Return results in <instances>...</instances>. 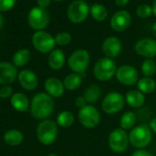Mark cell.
Returning a JSON list of instances; mask_svg holds the SVG:
<instances>
[{"mask_svg": "<svg viewBox=\"0 0 156 156\" xmlns=\"http://www.w3.org/2000/svg\"><path fill=\"white\" fill-rule=\"evenodd\" d=\"M54 110V101L47 93H37L30 102V112L37 119H45L49 118Z\"/></svg>", "mask_w": 156, "mask_h": 156, "instance_id": "cell-1", "label": "cell"}, {"mask_svg": "<svg viewBox=\"0 0 156 156\" xmlns=\"http://www.w3.org/2000/svg\"><path fill=\"white\" fill-rule=\"evenodd\" d=\"M152 140V131L146 124H141L131 129L129 133V140L131 146L142 149L148 146Z\"/></svg>", "mask_w": 156, "mask_h": 156, "instance_id": "cell-2", "label": "cell"}, {"mask_svg": "<svg viewBox=\"0 0 156 156\" xmlns=\"http://www.w3.org/2000/svg\"><path fill=\"white\" fill-rule=\"evenodd\" d=\"M117 64L116 62L108 57H103L100 58L95 64L93 73L95 78L98 81L101 82H106L110 80L116 75L117 72Z\"/></svg>", "mask_w": 156, "mask_h": 156, "instance_id": "cell-3", "label": "cell"}, {"mask_svg": "<svg viewBox=\"0 0 156 156\" xmlns=\"http://www.w3.org/2000/svg\"><path fill=\"white\" fill-rule=\"evenodd\" d=\"M38 140L43 145L52 144L58 136V125L51 119H43L37 127Z\"/></svg>", "mask_w": 156, "mask_h": 156, "instance_id": "cell-4", "label": "cell"}, {"mask_svg": "<svg viewBox=\"0 0 156 156\" xmlns=\"http://www.w3.org/2000/svg\"><path fill=\"white\" fill-rule=\"evenodd\" d=\"M90 62L89 52L85 49H78L74 51L68 58V66L76 73H84Z\"/></svg>", "mask_w": 156, "mask_h": 156, "instance_id": "cell-5", "label": "cell"}, {"mask_svg": "<svg viewBox=\"0 0 156 156\" xmlns=\"http://www.w3.org/2000/svg\"><path fill=\"white\" fill-rule=\"evenodd\" d=\"M90 12L88 4L84 0H74L67 9V16L71 22L79 24L84 22Z\"/></svg>", "mask_w": 156, "mask_h": 156, "instance_id": "cell-6", "label": "cell"}, {"mask_svg": "<svg viewBox=\"0 0 156 156\" xmlns=\"http://www.w3.org/2000/svg\"><path fill=\"white\" fill-rule=\"evenodd\" d=\"M108 146L110 150L117 153L124 152L129 143V135L121 128L113 129L108 135Z\"/></svg>", "mask_w": 156, "mask_h": 156, "instance_id": "cell-7", "label": "cell"}, {"mask_svg": "<svg viewBox=\"0 0 156 156\" xmlns=\"http://www.w3.org/2000/svg\"><path fill=\"white\" fill-rule=\"evenodd\" d=\"M125 98L119 92H109L102 101V109L108 115H113L119 112L125 105Z\"/></svg>", "mask_w": 156, "mask_h": 156, "instance_id": "cell-8", "label": "cell"}, {"mask_svg": "<svg viewBox=\"0 0 156 156\" xmlns=\"http://www.w3.org/2000/svg\"><path fill=\"white\" fill-rule=\"evenodd\" d=\"M100 113L97 108L91 105L79 109L78 112V119L79 122L87 129H94L100 122Z\"/></svg>", "mask_w": 156, "mask_h": 156, "instance_id": "cell-9", "label": "cell"}, {"mask_svg": "<svg viewBox=\"0 0 156 156\" xmlns=\"http://www.w3.org/2000/svg\"><path fill=\"white\" fill-rule=\"evenodd\" d=\"M32 44L38 51L41 53H47L54 50L56 43L54 38L49 32L39 30L32 36Z\"/></svg>", "mask_w": 156, "mask_h": 156, "instance_id": "cell-10", "label": "cell"}, {"mask_svg": "<svg viewBox=\"0 0 156 156\" xmlns=\"http://www.w3.org/2000/svg\"><path fill=\"white\" fill-rule=\"evenodd\" d=\"M49 20L50 17L47 10L40 7L31 9L28 14L29 25L38 31L45 29L49 24Z\"/></svg>", "mask_w": 156, "mask_h": 156, "instance_id": "cell-11", "label": "cell"}, {"mask_svg": "<svg viewBox=\"0 0 156 156\" xmlns=\"http://www.w3.org/2000/svg\"><path fill=\"white\" fill-rule=\"evenodd\" d=\"M115 76L120 84L128 87H131L139 81V73L137 69L129 64L119 66L117 69Z\"/></svg>", "mask_w": 156, "mask_h": 156, "instance_id": "cell-12", "label": "cell"}, {"mask_svg": "<svg viewBox=\"0 0 156 156\" xmlns=\"http://www.w3.org/2000/svg\"><path fill=\"white\" fill-rule=\"evenodd\" d=\"M19 76L18 68L9 62H0V85L10 86Z\"/></svg>", "mask_w": 156, "mask_h": 156, "instance_id": "cell-13", "label": "cell"}, {"mask_svg": "<svg viewBox=\"0 0 156 156\" xmlns=\"http://www.w3.org/2000/svg\"><path fill=\"white\" fill-rule=\"evenodd\" d=\"M135 51L147 59L156 56V41L151 38H143L135 44Z\"/></svg>", "mask_w": 156, "mask_h": 156, "instance_id": "cell-14", "label": "cell"}, {"mask_svg": "<svg viewBox=\"0 0 156 156\" xmlns=\"http://www.w3.org/2000/svg\"><path fill=\"white\" fill-rule=\"evenodd\" d=\"M131 22V17L129 12L125 10H120L116 12L110 20V26L111 28L117 31V32H121L126 30Z\"/></svg>", "mask_w": 156, "mask_h": 156, "instance_id": "cell-15", "label": "cell"}, {"mask_svg": "<svg viewBox=\"0 0 156 156\" xmlns=\"http://www.w3.org/2000/svg\"><path fill=\"white\" fill-rule=\"evenodd\" d=\"M18 80L21 87L27 91H33L38 87V77L36 73L30 69H24L20 71L18 76Z\"/></svg>", "mask_w": 156, "mask_h": 156, "instance_id": "cell-16", "label": "cell"}, {"mask_svg": "<svg viewBox=\"0 0 156 156\" xmlns=\"http://www.w3.org/2000/svg\"><path fill=\"white\" fill-rule=\"evenodd\" d=\"M122 50V43L120 40L115 36L107 38L102 44V51L108 58H115L119 55Z\"/></svg>", "mask_w": 156, "mask_h": 156, "instance_id": "cell-17", "label": "cell"}, {"mask_svg": "<svg viewBox=\"0 0 156 156\" xmlns=\"http://www.w3.org/2000/svg\"><path fill=\"white\" fill-rule=\"evenodd\" d=\"M44 89L51 98H61L65 91L63 82L56 77H49L44 82Z\"/></svg>", "mask_w": 156, "mask_h": 156, "instance_id": "cell-18", "label": "cell"}, {"mask_svg": "<svg viewBox=\"0 0 156 156\" xmlns=\"http://www.w3.org/2000/svg\"><path fill=\"white\" fill-rule=\"evenodd\" d=\"M48 64L51 69L58 71L61 70L65 64V54L61 49H54L50 52L48 57Z\"/></svg>", "mask_w": 156, "mask_h": 156, "instance_id": "cell-19", "label": "cell"}, {"mask_svg": "<svg viewBox=\"0 0 156 156\" xmlns=\"http://www.w3.org/2000/svg\"><path fill=\"white\" fill-rule=\"evenodd\" d=\"M10 103L13 108L19 112H26L30 108V103L28 97L20 92L15 93L10 98Z\"/></svg>", "mask_w": 156, "mask_h": 156, "instance_id": "cell-20", "label": "cell"}, {"mask_svg": "<svg viewBox=\"0 0 156 156\" xmlns=\"http://www.w3.org/2000/svg\"><path fill=\"white\" fill-rule=\"evenodd\" d=\"M125 101L129 107L133 108H138L144 104L145 97L139 90H129L126 93Z\"/></svg>", "mask_w": 156, "mask_h": 156, "instance_id": "cell-21", "label": "cell"}, {"mask_svg": "<svg viewBox=\"0 0 156 156\" xmlns=\"http://www.w3.org/2000/svg\"><path fill=\"white\" fill-rule=\"evenodd\" d=\"M4 141L9 146H18L24 140L23 133L19 129H9L4 134Z\"/></svg>", "mask_w": 156, "mask_h": 156, "instance_id": "cell-22", "label": "cell"}, {"mask_svg": "<svg viewBox=\"0 0 156 156\" xmlns=\"http://www.w3.org/2000/svg\"><path fill=\"white\" fill-rule=\"evenodd\" d=\"M82 81H83V78L81 74L76 73H72L64 78V80L62 82L66 90L74 91L81 86Z\"/></svg>", "mask_w": 156, "mask_h": 156, "instance_id": "cell-23", "label": "cell"}, {"mask_svg": "<svg viewBox=\"0 0 156 156\" xmlns=\"http://www.w3.org/2000/svg\"><path fill=\"white\" fill-rule=\"evenodd\" d=\"M31 54L28 49H20L17 51L12 56V63L16 67L25 66L30 60Z\"/></svg>", "mask_w": 156, "mask_h": 156, "instance_id": "cell-24", "label": "cell"}, {"mask_svg": "<svg viewBox=\"0 0 156 156\" xmlns=\"http://www.w3.org/2000/svg\"><path fill=\"white\" fill-rule=\"evenodd\" d=\"M137 87L142 94H151L156 88V82L151 77H143L137 82Z\"/></svg>", "mask_w": 156, "mask_h": 156, "instance_id": "cell-25", "label": "cell"}, {"mask_svg": "<svg viewBox=\"0 0 156 156\" xmlns=\"http://www.w3.org/2000/svg\"><path fill=\"white\" fill-rule=\"evenodd\" d=\"M101 94H102V91H101L100 87H98V85H91L85 90L84 98H86L87 103L93 104L98 101V99L101 97Z\"/></svg>", "mask_w": 156, "mask_h": 156, "instance_id": "cell-26", "label": "cell"}, {"mask_svg": "<svg viewBox=\"0 0 156 156\" xmlns=\"http://www.w3.org/2000/svg\"><path fill=\"white\" fill-rule=\"evenodd\" d=\"M74 122V115L69 110H63L58 114L56 123L61 128H70Z\"/></svg>", "mask_w": 156, "mask_h": 156, "instance_id": "cell-27", "label": "cell"}, {"mask_svg": "<svg viewBox=\"0 0 156 156\" xmlns=\"http://www.w3.org/2000/svg\"><path fill=\"white\" fill-rule=\"evenodd\" d=\"M90 14L92 18L97 20V21H104L108 18V10L107 9L99 4V3H95L91 6L90 8Z\"/></svg>", "mask_w": 156, "mask_h": 156, "instance_id": "cell-28", "label": "cell"}, {"mask_svg": "<svg viewBox=\"0 0 156 156\" xmlns=\"http://www.w3.org/2000/svg\"><path fill=\"white\" fill-rule=\"evenodd\" d=\"M136 123V115L132 111H127L123 113V115L120 118V128L123 129L124 130L130 129L134 128L133 126Z\"/></svg>", "mask_w": 156, "mask_h": 156, "instance_id": "cell-29", "label": "cell"}, {"mask_svg": "<svg viewBox=\"0 0 156 156\" xmlns=\"http://www.w3.org/2000/svg\"><path fill=\"white\" fill-rule=\"evenodd\" d=\"M141 73L145 77H152L156 73V63L151 59H146L141 64Z\"/></svg>", "mask_w": 156, "mask_h": 156, "instance_id": "cell-30", "label": "cell"}, {"mask_svg": "<svg viewBox=\"0 0 156 156\" xmlns=\"http://www.w3.org/2000/svg\"><path fill=\"white\" fill-rule=\"evenodd\" d=\"M54 40H55L56 44H58L60 46H65L71 42L72 35L67 31H62V32H59L54 37Z\"/></svg>", "mask_w": 156, "mask_h": 156, "instance_id": "cell-31", "label": "cell"}, {"mask_svg": "<svg viewBox=\"0 0 156 156\" xmlns=\"http://www.w3.org/2000/svg\"><path fill=\"white\" fill-rule=\"evenodd\" d=\"M136 14L140 19H147L152 14V9L150 6L146 5V4H142L137 8Z\"/></svg>", "mask_w": 156, "mask_h": 156, "instance_id": "cell-32", "label": "cell"}, {"mask_svg": "<svg viewBox=\"0 0 156 156\" xmlns=\"http://www.w3.org/2000/svg\"><path fill=\"white\" fill-rule=\"evenodd\" d=\"M13 95V87L10 86H3L0 88V97H1V98H11Z\"/></svg>", "mask_w": 156, "mask_h": 156, "instance_id": "cell-33", "label": "cell"}, {"mask_svg": "<svg viewBox=\"0 0 156 156\" xmlns=\"http://www.w3.org/2000/svg\"><path fill=\"white\" fill-rule=\"evenodd\" d=\"M15 3L16 0H0V11H9L14 7Z\"/></svg>", "mask_w": 156, "mask_h": 156, "instance_id": "cell-34", "label": "cell"}, {"mask_svg": "<svg viewBox=\"0 0 156 156\" xmlns=\"http://www.w3.org/2000/svg\"><path fill=\"white\" fill-rule=\"evenodd\" d=\"M74 104H75V106L79 108V109H81V108H85V107H87V101L86 100V98H84V96L82 97H77L76 98H75V100H74Z\"/></svg>", "mask_w": 156, "mask_h": 156, "instance_id": "cell-35", "label": "cell"}, {"mask_svg": "<svg viewBox=\"0 0 156 156\" xmlns=\"http://www.w3.org/2000/svg\"><path fill=\"white\" fill-rule=\"evenodd\" d=\"M131 156H152V154L146 151V150H143V149H138L136 150L132 154Z\"/></svg>", "mask_w": 156, "mask_h": 156, "instance_id": "cell-36", "label": "cell"}, {"mask_svg": "<svg viewBox=\"0 0 156 156\" xmlns=\"http://www.w3.org/2000/svg\"><path fill=\"white\" fill-rule=\"evenodd\" d=\"M37 2L40 8L46 9L51 4V0H37Z\"/></svg>", "mask_w": 156, "mask_h": 156, "instance_id": "cell-37", "label": "cell"}, {"mask_svg": "<svg viewBox=\"0 0 156 156\" xmlns=\"http://www.w3.org/2000/svg\"><path fill=\"white\" fill-rule=\"evenodd\" d=\"M149 127H150V129H151L152 132L156 133V118L151 119V121L149 123Z\"/></svg>", "mask_w": 156, "mask_h": 156, "instance_id": "cell-38", "label": "cell"}, {"mask_svg": "<svg viewBox=\"0 0 156 156\" xmlns=\"http://www.w3.org/2000/svg\"><path fill=\"white\" fill-rule=\"evenodd\" d=\"M129 2V0H115V3L118 7H125Z\"/></svg>", "mask_w": 156, "mask_h": 156, "instance_id": "cell-39", "label": "cell"}, {"mask_svg": "<svg viewBox=\"0 0 156 156\" xmlns=\"http://www.w3.org/2000/svg\"><path fill=\"white\" fill-rule=\"evenodd\" d=\"M151 9H152V14L156 17V0H153Z\"/></svg>", "mask_w": 156, "mask_h": 156, "instance_id": "cell-40", "label": "cell"}, {"mask_svg": "<svg viewBox=\"0 0 156 156\" xmlns=\"http://www.w3.org/2000/svg\"><path fill=\"white\" fill-rule=\"evenodd\" d=\"M151 31H152L153 35L156 37V22H154V23L152 24V27H151Z\"/></svg>", "mask_w": 156, "mask_h": 156, "instance_id": "cell-41", "label": "cell"}, {"mask_svg": "<svg viewBox=\"0 0 156 156\" xmlns=\"http://www.w3.org/2000/svg\"><path fill=\"white\" fill-rule=\"evenodd\" d=\"M3 25H4V19H3L2 15H1V14H0V30H1V29H2Z\"/></svg>", "mask_w": 156, "mask_h": 156, "instance_id": "cell-42", "label": "cell"}, {"mask_svg": "<svg viewBox=\"0 0 156 156\" xmlns=\"http://www.w3.org/2000/svg\"><path fill=\"white\" fill-rule=\"evenodd\" d=\"M47 156H58V155H57L56 153H53V152H52V153H49Z\"/></svg>", "mask_w": 156, "mask_h": 156, "instance_id": "cell-43", "label": "cell"}, {"mask_svg": "<svg viewBox=\"0 0 156 156\" xmlns=\"http://www.w3.org/2000/svg\"><path fill=\"white\" fill-rule=\"evenodd\" d=\"M55 1H62V0H55Z\"/></svg>", "mask_w": 156, "mask_h": 156, "instance_id": "cell-44", "label": "cell"}, {"mask_svg": "<svg viewBox=\"0 0 156 156\" xmlns=\"http://www.w3.org/2000/svg\"><path fill=\"white\" fill-rule=\"evenodd\" d=\"M0 99H1V97H0Z\"/></svg>", "mask_w": 156, "mask_h": 156, "instance_id": "cell-45", "label": "cell"}]
</instances>
